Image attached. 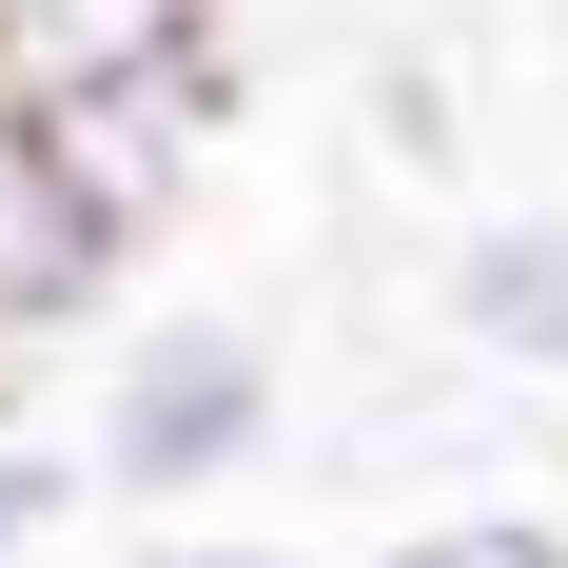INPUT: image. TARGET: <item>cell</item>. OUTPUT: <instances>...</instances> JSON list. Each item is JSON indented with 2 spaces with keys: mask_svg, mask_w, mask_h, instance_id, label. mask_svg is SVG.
Instances as JSON below:
<instances>
[{
  "mask_svg": "<svg viewBox=\"0 0 568 568\" xmlns=\"http://www.w3.org/2000/svg\"><path fill=\"white\" fill-rule=\"evenodd\" d=\"M275 412H294L275 314H216V294H176V314H118V334H99L79 470H99V510H196V490H235V470L275 452Z\"/></svg>",
  "mask_w": 568,
  "mask_h": 568,
  "instance_id": "obj_1",
  "label": "cell"
},
{
  "mask_svg": "<svg viewBox=\"0 0 568 568\" xmlns=\"http://www.w3.org/2000/svg\"><path fill=\"white\" fill-rule=\"evenodd\" d=\"M118 568H334V549H275V529H138Z\"/></svg>",
  "mask_w": 568,
  "mask_h": 568,
  "instance_id": "obj_7",
  "label": "cell"
},
{
  "mask_svg": "<svg viewBox=\"0 0 568 568\" xmlns=\"http://www.w3.org/2000/svg\"><path fill=\"white\" fill-rule=\"evenodd\" d=\"M79 510H99V470H79V432H20V412H0V568L79 549Z\"/></svg>",
  "mask_w": 568,
  "mask_h": 568,
  "instance_id": "obj_5",
  "label": "cell"
},
{
  "mask_svg": "<svg viewBox=\"0 0 568 568\" xmlns=\"http://www.w3.org/2000/svg\"><path fill=\"white\" fill-rule=\"evenodd\" d=\"M118 275H138V235H118V196L79 158H59L40 118L0 99V353H59V334H99Z\"/></svg>",
  "mask_w": 568,
  "mask_h": 568,
  "instance_id": "obj_2",
  "label": "cell"
},
{
  "mask_svg": "<svg viewBox=\"0 0 568 568\" xmlns=\"http://www.w3.org/2000/svg\"><path fill=\"white\" fill-rule=\"evenodd\" d=\"M432 334L510 393H568V216H470L432 275Z\"/></svg>",
  "mask_w": 568,
  "mask_h": 568,
  "instance_id": "obj_3",
  "label": "cell"
},
{
  "mask_svg": "<svg viewBox=\"0 0 568 568\" xmlns=\"http://www.w3.org/2000/svg\"><path fill=\"white\" fill-rule=\"evenodd\" d=\"M158 59H235V0H0V99H99Z\"/></svg>",
  "mask_w": 568,
  "mask_h": 568,
  "instance_id": "obj_4",
  "label": "cell"
},
{
  "mask_svg": "<svg viewBox=\"0 0 568 568\" xmlns=\"http://www.w3.org/2000/svg\"><path fill=\"white\" fill-rule=\"evenodd\" d=\"M353 568H568V529L549 510H432V529H393V549H353Z\"/></svg>",
  "mask_w": 568,
  "mask_h": 568,
  "instance_id": "obj_6",
  "label": "cell"
}]
</instances>
